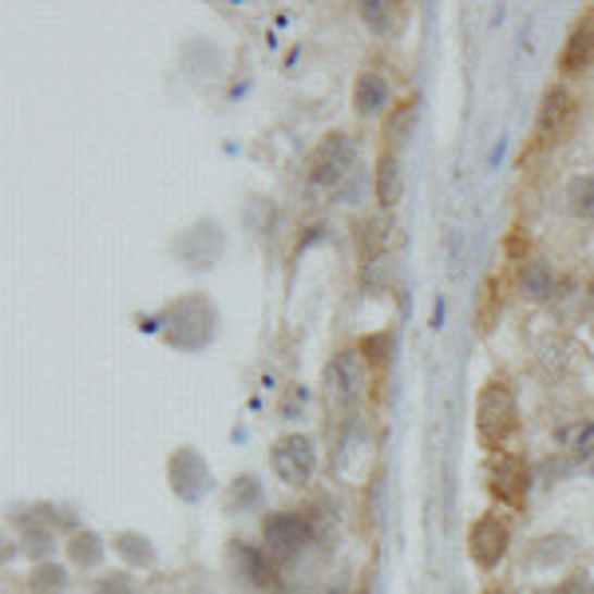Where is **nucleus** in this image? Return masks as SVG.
Masks as SVG:
<instances>
[{"label": "nucleus", "instance_id": "1", "mask_svg": "<svg viewBox=\"0 0 594 594\" xmlns=\"http://www.w3.org/2000/svg\"><path fill=\"white\" fill-rule=\"evenodd\" d=\"M214 306H210L202 294H187L178 297L175 306H166L163 313V325H166V342L175 345L183 352H198L207 349L214 342Z\"/></svg>", "mask_w": 594, "mask_h": 594}, {"label": "nucleus", "instance_id": "2", "mask_svg": "<svg viewBox=\"0 0 594 594\" xmlns=\"http://www.w3.org/2000/svg\"><path fill=\"white\" fill-rule=\"evenodd\" d=\"M516 393L504 385V381H492L484 385L480 400H475V432L484 444H504L511 432H516Z\"/></svg>", "mask_w": 594, "mask_h": 594}, {"label": "nucleus", "instance_id": "3", "mask_svg": "<svg viewBox=\"0 0 594 594\" xmlns=\"http://www.w3.org/2000/svg\"><path fill=\"white\" fill-rule=\"evenodd\" d=\"M274 472L282 484L289 487H306L318 472V444L309 441L306 432H289L282 441L274 444Z\"/></svg>", "mask_w": 594, "mask_h": 594}, {"label": "nucleus", "instance_id": "4", "mask_svg": "<svg viewBox=\"0 0 594 594\" xmlns=\"http://www.w3.org/2000/svg\"><path fill=\"white\" fill-rule=\"evenodd\" d=\"M352 159H357V144H352V135L330 132L318 144L313 159H309V178H313V187H337V183L349 175Z\"/></svg>", "mask_w": 594, "mask_h": 594}, {"label": "nucleus", "instance_id": "5", "mask_svg": "<svg viewBox=\"0 0 594 594\" xmlns=\"http://www.w3.org/2000/svg\"><path fill=\"white\" fill-rule=\"evenodd\" d=\"M166 475H171V492L183 499V504H198L207 499L210 487H214V475H210L207 460L198 456L195 448H178L166 463Z\"/></svg>", "mask_w": 594, "mask_h": 594}, {"label": "nucleus", "instance_id": "6", "mask_svg": "<svg viewBox=\"0 0 594 594\" xmlns=\"http://www.w3.org/2000/svg\"><path fill=\"white\" fill-rule=\"evenodd\" d=\"M507 547H511V531L499 516H484L475 519L472 531H468V555L480 571H495L504 562Z\"/></svg>", "mask_w": 594, "mask_h": 594}, {"label": "nucleus", "instance_id": "7", "mask_svg": "<svg viewBox=\"0 0 594 594\" xmlns=\"http://www.w3.org/2000/svg\"><path fill=\"white\" fill-rule=\"evenodd\" d=\"M262 540L274 559H289L309 543V519L297 511H274L262 519Z\"/></svg>", "mask_w": 594, "mask_h": 594}, {"label": "nucleus", "instance_id": "8", "mask_svg": "<svg viewBox=\"0 0 594 594\" xmlns=\"http://www.w3.org/2000/svg\"><path fill=\"white\" fill-rule=\"evenodd\" d=\"M574 120H579V103H574L571 91L550 88L547 96H543L540 120H535L540 139H543V144H562V139L574 132Z\"/></svg>", "mask_w": 594, "mask_h": 594}, {"label": "nucleus", "instance_id": "9", "mask_svg": "<svg viewBox=\"0 0 594 594\" xmlns=\"http://www.w3.org/2000/svg\"><path fill=\"white\" fill-rule=\"evenodd\" d=\"M492 495L499 504L507 507H523L528 499V487H531V472L528 463L519 460V456H495L492 460Z\"/></svg>", "mask_w": 594, "mask_h": 594}, {"label": "nucleus", "instance_id": "10", "mask_svg": "<svg viewBox=\"0 0 594 594\" xmlns=\"http://www.w3.org/2000/svg\"><path fill=\"white\" fill-rule=\"evenodd\" d=\"M325 376H330V393H337L342 405H349V408L357 405L361 393H364V357H361V349L337 352Z\"/></svg>", "mask_w": 594, "mask_h": 594}, {"label": "nucleus", "instance_id": "11", "mask_svg": "<svg viewBox=\"0 0 594 594\" xmlns=\"http://www.w3.org/2000/svg\"><path fill=\"white\" fill-rule=\"evenodd\" d=\"M591 64H594V12H586V16L574 21L571 36H567V45H562L559 67L567 76H579V72H586Z\"/></svg>", "mask_w": 594, "mask_h": 594}, {"label": "nucleus", "instance_id": "12", "mask_svg": "<svg viewBox=\"0 0 594 594\" xmlns=\"http://www.w3.org/2000/svg\"><path fill=\"white\" fill-rule=\"evenodd\" d=\"M393 103V88L381 72H361L357 84H352V108L357 115H381V111Z\"/></svg>", "mask_w": 594, "mask_h": 594}, {"label": "nucleus", "instance_id": "13", "mask_svg": "<svg viewBox=\"0 0 594 594\" xmlns=\"http://www.w3.org/2000/svg\"><path fill=\"white\" fill-rule=\"evenodd\" d=\"M357 12H361L364 28L376 36H396V28L405 24V9L393 4V0H361Z\"/></svg>", "mask_w": 594, "mask_h": 594}, {"label": "nucleus", "instance_id": "14", "mask_svg": "<svg viewBox=\"0 0 594 594\" xmlns=\"http://www.w3.org/2000/svg\"><path fill=\"white\" fill-rule=\"evenodd\" d=\"M519 289L528 301H547L555 294V270L547 262H528L519 270Z\"/></svg>", "mask_w": 594, "mask_h": 594}, {"label": "nucleus", "instance_id": "15", "mask_svg": "<svg viewBox=\"0 0 594 594\" xmlns=\"http://www.w3.org/2000/svg\"><path fill=\"white\" fill-rule=\"evenodd\" d=\"M376 198H381V207H396V198H400V159L393 151L376 159Z\"/></svg>", "mask_w": 594, "mask_h": 594}, {"label": "nucleus", "instance_id": "16", "mask_svg": "<svg viewBox=\"0 0 594 594\" xmlns=\"http://www.w3.org/2000/svg\"><path fill=\"white\" fill-rule=\"evenodd\" d=\"M67 559L76 562L79 571H91V567L103 562V540H99L96 531H76L67 540Z\"/></svg>", "mask_w": 594, "mask_h": 594}, {"label": "nucleus", "instance_id": "17", "mask_svg": "<svg viewBox=\"0 0 594 594\" xmlns=\"http://www.w3.org/2000/svg\"><path fill=\"white\" fill-rule=\"evenodd\" d=\"M417 111H420L417 96L396 103V111L385 120V139H388V144H405L408 135H412V127H417Z\"/></svg>", "mask_w": 594, "mask_h": 594}, {"label": "nucleus", "instance_id": "18", "mask_svg": "<svg viewBox=\"0 0 594 594\" xmlns=\"http://www.w3.org/2000/svg\"><path fill=\"white\" fill-rule=\"evenodd\" d=\"M567 202L579 219H594V175H574L567 183Z\"/></svg>", "mask_w": 594, "mask_h": 594}, {"label": "nucleus", "instance_id": "19", "mask_svg": "<svg viewBox=\"0 0 594 594\" xmlns=\"http://www.w3.org/2000/svg\"><path fill=\"white\" fill-rule=\"evenodd\" d=\"M115 550H120V555L132 562V567H151V562H154L151 543H147L144 535H135V531H123V535H115Z\"/></svg>", "mask_w": 594, "mask_h": 594}, {"label": "nucleus", "instance_id": "20", "mask_svg": "<svg viewBox=\"0 0 594 594\" xmlns=\"http://www.w3.org/2000/svg\"><path fill=\"white\" fill-rule=\"evenodd\" d=\"M234 567H243V574L250 583H265V559L262 550L246 547V543H234Z\"/></svg>", "mask_w": 594, "mask_h": 594}, {"label": "nucleus", "instance_id": "21", "mask_svg": "<svg viewBox=\"0 0 594 594\" xmlns=\"http://www.w3.org/2000/svg\"><path fill=\"white\" fill-rule=\"evenodd\" d=\"M64 583H67V574L60 571L55 562H40L36 574H33V591L36 594H60V591H64Z\"/></svg>", "mask_w": 594, "mask_h": 594}, {"label": "nucleus", "instance_id": "22", "mask_svg": "<svg viewBox=\"0 0 594 594\" xmlns=\"http://www.w3.org/2000/svg\"><path fill=\"white\" fill-rule=\"evenodd\" d=\"M361 357H364V364H388V357H393V333H373V337H364Z\"/></svg>", "mask_w": 594, "mask_h": 594}, {"label": "nucleus", "instance_id": "23", "mask_svg": "<svg viewBox=\"0 0 594 594\" xmlns=\"http://www.w3.org/2000/svg\"><path fill=\"white\" fill-rule=\"evenodd\" d=\"M96 594H135V583L127 571H111L96 583Z\"/></svg>", "mask_w": 594, "mask_h": 594}, {"label": "nucleus", "instance_id": "24", "mask_svg": "<svg viewBox=\"0 0 594 594\" xmlns=\"http://www.w3.org/2000/svg\"><path fill=\"white\" fill-rule=\"evenodd\" d=\"M258 495H262V487H258V480H253V475H243V480H234L231 504H238V507H253V504H258Z\"/></svg>", "mask_w": 594, "mask_h": 594}, {"label": "nucleus", "instance_id": "25", "mask_svg": "<svg viewBox=\"0 0 594 594\" xmlns=\"http://www.w3.org/2000/svg\"><path fill=\"white\" fill-rule=\"evenodd\" d=\"M559 444H567L571 451H579V456H586V451H594V424L591 429H574V432H559Z\"/></svg>", "mask_w": 594, "mask_h": 594}, {"label": "nucleus", "instance_id": "26", "mask_svg": "<svg viewBox=\"0 0 594 594\" xmlns=\"http://www.w3.org/2000/svg\"><path fill=\"white\" fill-rule=\"evenodd\" d=\"M52 531H28L24 535V550L33 555V559H45V555H52Z\"/></svg>", "mask_w": 594, "mask_h": 594}, {"label": "nucleus", "instance_id": "27", "mask_svg": "<svg viewBox=\"0 0 594 594\" xmlns=\"http://www.w3.org/2000/svg\"><path fill=\"white\" fill-rule=\"evenodd\" d=\"M297 405H306V388H289V400H286V405H282V412H286V417H294V408Z\"/></svg>", "mask_w": 594, "mask_h": 594}, {"label": "nucleus", "instance_id": "28", "mask_svg": "<svg viewBox=\"0 0 594 594\" xmlns=\"http://www.w3.org/2000/svg\"><path fill=\"white\" fill-rule=\"evenodd\" d=\"M567 594H594V579H571Z\"/></svg>", "mask_w": 594, "mask_h": 594}, {"label": "nucleus", "instance_id": "29", "mask_svg": "<svg viewBox=\"0 0 594 594\" xmlns=\"http://www.w3.org/2000/svg\"><path fill=\"white\" fill-rule=\"evenodd\" d=\"M535 594H567V586H559V591H555V586H540Z\"/></svg>", "mask_w": 594, "mask_h": 594}, {"label": "nucleus", "instance_id": "30", "mask_svg": "<svg viewBox=\"0 0 594 594\" xmlns=\"http://www.w3.org/2000/svg\"><path fill=\"white\" fill-rule=\"evenodd\" d=\"M484 594H504V591H484Z\"/></svg>", "mask_w": 594, "mask_h": 594}, {"label": "nucleus", "instance_id": "31", "mask_svg": "<svg viewBox=\"0 0 594 594\" xmlns=\"http://www.w3.org/2000/svg\"><path fill=\"white\" fill-rule=\"evenodd\" d=\"M591 301H594V289H591Z\"/></svg>", "mask_w": 594, "mask_h": 594}]
</instances>
